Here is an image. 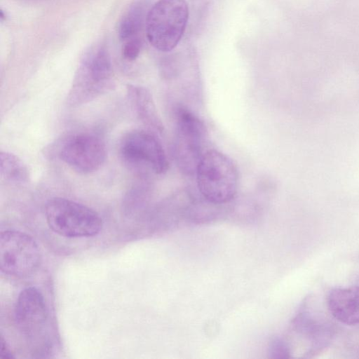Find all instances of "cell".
Returning <instances> with one entry per match:
<instances>
[{
    "mask_svg": "<svg viewBox=\"0 0 359 359\" xmlns=\"http://www.w3.org/2000/svg\"><path fill=\"white\" fill-rule=\"evenodd\" d=\"M198 189L203 197L212 204L231 201L237 191V168L224 154L208 150L201 157L196 170Z\"/></svg>",
    "mask_w": 359,
    "mask_h": 359,
    "instance_id": "6da1fadb",
    "label": "cell"
},
{
    "mask_svg": "<svg viewBox=\"0 0 359 359\" xmlns=\"http://www.w3.org/2000/svg\"><path fill=\"white\" fill-rule=\"evenodd\" d=\"M0 358L11 359L14 358L11 350L10 349L6 340L1 336L0 339Z\"/></svg>",
    "mask_w": 359,
    "mask_h": 359,
    "instance_id": "5bb4252c",
    "label": "cell"
},
{
    "mask_svg": "<svg viewBox=\"0 0 359 359\" xmlns=\"http://www.w3.org/2000/svg\"><path fill=\"white\" fill-rule=\"evenodd\" d=\"M188 19L185 0H158L146 16V32L150 44L162 52L172 50L181 40Z\"/></svg>",
    "mask_w": 359,
    "mask_h": 359,
    "instance_id": "7a4b0ae2",
    "label": "cell"
},
{
    "mask_svg": "<svg viewBox=\"0 0 359 359\" xmlns=\"http://www.w3.org/2000/svg\"><path fill=\"white\" fill-rule=\"evenodd\" d=\"M41 292L34 287L22 290L14 308L17 328L25 339L39 350L47 345L49 315Z\"/></svg>",
    "mask_w": 359,
    "mask_h": 359,
    "instance_id": "277c9868",
    "label": "cell"
},
{
    "mask_svg": "<svg viewBox=\"0 0 359 359\" xmlns=\"http://www.w3.org/2000/svg\"><path fill=\"white\" fill-rule=\"evenodd\" d=\"M45 215L50 229L67 238L94 236L102 228V218L94 210L65 198L50 199L46 205Z\"/></svg>",
    "mask_w": 359,
    "mask_h": 359,
    "instance_id": "3957f363",
    "label": "cell"
},
{
    "mask_svg": "<svg viewBox=\"0 0 359 359\" xmlns=\"http://www.w3.org/2000/svg\"><path fill=\"white\" fill-rule=\"evenodd\" d=\"M59 157L72 169L89 174L100 168L107 156L106 147L98 137L76 134L66 138L59 149Z\"/></svg>",
    "mask_w": 359,
    "mask_h": 359,
    "instance_id": "52a82bcc",
    "label": "cell"
},
{
    "mask_svg": "<svg viewBox=\"0 0 359 359\" xmlns=\"http://www.w3.org/2000/svg\"><path fill=\"white\" fill-rule=\"evenodd\" d=\"M143 20V11L141 7H133L121 20L118 29L119 37L126 40L133 36L140 31Z\"/></svg>",
    "mask_w": 359,
    "mask_h": 359,
    "instance_id": "7c38bea8",
    "label": "cell"
},
{
    "mask_svg": "<svg viewBox=\"0 0 359 359\" xmlns=\"http://www.w3.org/2000/svg\"><path fill=\"white\" fill-rule=\"evenodd\" d=\"M177 128L174 142V156L180 170L196 173L203 153L206 130L204 123L186 109L177 112Z\"/></svg>",
    "mask_w": 359,
    "mask_h": 359,
    "instance_id": "8992f818",
    "label": "cell"
},
{
    "mask_svg": "<svg viewBox=\"0 0 359 359\" xmlns=\"http://www.w3.org/2000/svg\"><path fill=\"white\" fill-rule=\"evenodd\" d=\"M327 306L338 321L349 325L359 323V286L333 289Z\"/></svg>",
    "mask_w": 359,
    "mask_h": 359,
    "instance_id": "9c48e42d",
    "label": "cell"
},
{
    "mask_svg": "<svg viewBox=\"0 0 359 359\" xmlns=\"http://www.w3.org/2000/svg\"><path fill=\"white\" fill-rule=\"evenodd\" d=\"M141 46L142 43L139 38H132L123 46V56L130 61L135 60L140 54Z\"/></svg>",
    "mask_w": 359,
    "mask_h": 359,
    "instance_id": "4fadbf2b",
    "label": "cell"
},
{
    "mask_svg": "<svg viewBox=\"0 0 359 359\" xmlns=\"http://www.w3.org/2000/svg\"><path fill=\"white\" fill-rule=\"evenodd\" d=\"M0 173L6 181L15 184H26L30 175L27 165L15 154L1 151Z\"/></svg>",
    "mask_w": 359,
    "mask_h": 359,
    "instance_id": "8fae6325",
    "label": "cell"
},
{
    "mask_svg": "<svg viewBox=\"0 0 359 359\" xmlns=\"http://www.w3.org/2000/svg\"><path fill=\"white\" fill-rule=\"evenodd\" d=\"M128 94L140 118L151 127L161 131L163 125L149 92L140 86H129Z\"/></svg>",
    "mask_w": 359,
    "mask_h": 359,
    "instance_id": "30bf717a",
    "label": "cell"
},
{
    "mask_svg": "<svg viewBox=\"0 0 359 359\" xmlns=\"http://www.w3.org/2000/svg\"><path fill=\"white\" fill-rule=\"evenodd\" d=\"M41 253L32 237L16 230H6L0 234V269L15 277L32 273L39 266Z\"/></svg>",
    "mask_w": 359,
    "mask_h": 359,
    "instance_id": "5b68a950",
    "label": "cell"
},
{
    "mask_svg": "<svg viewBox=\"0 0 359 359\" xmlns=\"http://www.w3.org/2000/svg\"><path fill=\"white\" fill-rule=\"evenodd\" d=\"M120 154L128 165H148L156 174L165 172L168 162L164 149L152 134L144 130H134L122 140Z\"/></svg>",
    "mask_w": 359,
    "mask_h": 359,
    "instance_id": "ba28073f",
    "label": "cell"
}]
</instances>
